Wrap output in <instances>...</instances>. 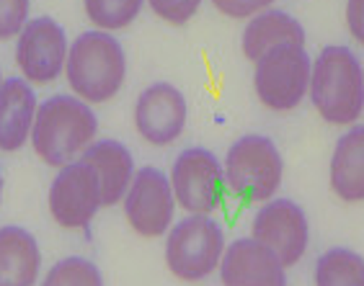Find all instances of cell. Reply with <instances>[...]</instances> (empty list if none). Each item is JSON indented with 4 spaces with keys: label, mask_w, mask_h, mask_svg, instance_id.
I'll list each match as a JSON object with an SVG mask.
<instances>
[{
    "label": "cell",
    "mask_w": 364,
    "mask_h": 286,
    "mask_svg": "<svg viewBox=\"0 0 364 286\" xmlns=\"http://www.w3.org/2000/svg\"><path fill=\"white\" fill-rule=\"evenodd\" d=\"M145 3L161 21L171 23V26L189 23L202 6V0H145Z\"/></svg>",
    "instance_id": "cell-23"
},
{
    "label": "cell",
    "mask_w": 364,
    "mask_h": 286,
    "mask_svg": "<svg viewBox=\"0 0 364 286\" xmlns=\"http://www.w3.org/2000/svg\"><path fill=\"white\" fill-rule=\"evenodd\" d=\"M65 77L73 96L88 106L106 104L122 91L127 80V55L122 42L109 31H83L68 49Z\"/></svg>",
    "instance_id": "cell-3"
},
{
    "label": "cell",
    "mask_w": 364,
    "mask_h": 286,
    "mask_svg": "<svg viewBox=\"0 0 364 286\" xmlns=\"http://www.w3.org/2000/svg\"><path fill=\"white\" fill-rule=\"evenodd\" d=\"M168 181L176 207H181L186 214H212L223 204V163L207 147H186L171 165Z\"/></svg>",
    "instance_id": "cell-7"
},
{
    "label": "cell",
    "mask_w": 364,
    "mask_h": 286,
    "mask_svg": "<svg viewBox=\"0 0 364 286\" xmlns=\"http://www.w3.org/2000/svg\"><path fill=\"white\" fill-rule=\"evenodd\" d=\"M189 121V104L173 83H153L134 101V126L147 145L166 147L176 142Z\"/></svg>",
    "instance_id": "cell-12"
},
{
    "label": "cell",
    "mask_w": 364,
    "mask_h": 286,
    "mask_svg": "<svg viewBox=\"0 0 364 286\" xmlns=\"http://www.w3.org/2000/svg\"><path fill=\"white\" fill-rule=\"evenodd\" d=\"M218 271L223 286H287V268L253 238H238L225 245Z\"/></svg>",
    "instance_id": "cell-13"
},
{
    "label": "cell",
    "mask_w": 364,
    "mask_h": 286,
    "mask_svg": "<svg viewBox=\"0 0 364 286\" xmlns=\"http://www.w3.org/2000/svg\"><path fill=\"white\" fill-rule=\"evenodd\" d=\"M251 238L269 248L284 268H292L310 245L308 214L292 199H269L253 216Z\"/></svg>",
    "instance_id": "cell-11"
},
{
    "label": "cell",
    "mask_w": 364,
    "mask_h": 286,
    "mask_svg": "<svg viewBox=\"0 0 364 286\" xmlns=\"http://www.w3.org/2000/svg\"><path fill=\"white\" fill-rule=\"evenodd\" d=\"M42 273V251L26 227H0V286H36Z\"/></svg>",
    "instance_id": "cell-17"
},
{
    "label": "cell",
    "mask_w": 364,
    "mask_h": 286,
    "mask_svg": "<svg viewBox=\"0 0 364 286\" xmlns=\"http://www.w3.org/2000/svg\"><path fill=\"white\" fill-rule=\"evenodd\" d=\"M223 224L210 214H186L166 232V265L176 279L204 281L220 268L225 253Z\"/></svg>",
    "instance_id": "cell-5"
},
{
    "label": "cell",
    "mask_w": 364,
    "mask_h": 286,
    "mask_svg": "<svg viewBox=\"0 0 364 286\" xmlns=\"http://www.w3.org/2000/svg\"><path fill=\"white\" fill-rule=\"evenodd\" d=\"M70 39L52 16L28 18L16 36V67L31 85H49L65 75Z\"/></svg>",
    "instance_id": "cell-9"
},
{
    "label": "cell",
    "mask_w": 364,
    "mask_h": 286,
    "mask_svg": "<svg viewBox=\"0 0 364 286\" xmlns=\"http://www.w3.org/2000/svg\"><path fill=\"white\" fill-rule=\"evenodd\" d=\"M316 286H364V258L351 248H331L316 263Z\"/></svg>",
    "instance_id": "cell-19"
},
{
    "label": "cell",
    "mask_w": 364,
    "mask_h": 286,
    "mask_svg": "<svg viewBox=\"0 0 364 286\" xmlns=\"http://www.w3.org/2000/svg\"><path fill=\"white\" fill-rule=\"evenodd\" d=\"M127 224L140 238H163L173 227L176 196L168 175L161 167L145 165L134 170V178L122 199Z\"/></svg>",
    "instance_id": "cell-8"
},
{
    "label": "cell",
    "mask_w": 364,
    "mask_h": 286,
    "mask_svg": "<svg viewBox=\"0 0 364 286\" xmlns=\"http://www.w3.org/2000/svg\"><path fill=\"white\" fill-rule=\"evenodd\" d=\"M80 160L93 167L101 189L104 207H117L124 199L134 178V158L119 140H93L91 147L80 155Z\"/></svg>",
    "instance_id": "cell-15"
},
{
    "label": "cell",
    "mask_w": 364,
    "mask_h": 286,
    "mask_svg": "<svg viewBox=\"0 0 364 286\" xmlns=\"http://www.w3.org/2000/svg\"><path fill=\"white\" fill-rule=\"evenodd\" d=\"M0 85H3V72H0Z\"/></svg>",
    "instance_id": "cell-27"
},
{
    "label": "cell",
    "mask_w": 364,
    "mask_h": 286,
    "mask_svg": "<svg viewBox=\"0 0 364 286\" xmlns=\"http://www.w3.org/2000/svg\"><path fill=\"white\" fill-rule=\"evenodd\" d=\"M42 286H104V276L93 260L68 255L44 273Z\"/></svg>",
    "instance_id": "cell-21"
},
{
    "label": "cell",
    "mask_w": 364,
    "mask_h": 286,
    "mask_svg": "<svg viewBox=\"0 0 364 286\" xmlns=\"http://www.w3.org/2000/svg\"><path fill=\"white\" fill-rule=\"evenodd\" d=\"M223 175L225 191L240 202H269L282 186L284 160L272 137L243 134L225 155Z\"/></svg>",
    "instance_id": "cell-4"
},
{
    "label": "cell",
    "mask_w": 364,
    "mask_h": 286,
    "mask_svg": "<svg viewBox=\"0 0 364 286\" xmlns=\"http://www.w3.org/2000/svg\"><path fill=\"white\" fill-rule=\"evenodd\" d=\"M98 132L93 109L77 96L57 93L36 106L28 145L36 158L49 167H63L77 160L91 147Z\"/></svg>",
    "instance_id": "cell-1"
},
{
    "label": "cell",
    "mask_w": 364,
    "mask_h": 286,
    "mask_svg": "<svg viewBox=\"0 0 364 286\" xmlns=\"http://www.w3.org/2000/svg\"><path fill=\"white\" fill-rule=\"evenodd\" d=\"M34 85L23 77H8L0 85V153H18L28 145L36 116Z\"/></svg>",
    "instance_id": "cell-14"
},
{
    "label": "cell",
    "mask_w": 364,
    "mask_h": 286,
    "mask_svg": "<svg viewBox=\"0 0 364 286\" xmlns=\"http://www.w3.org/2000/svg\"><path fill=\"white\" fill-rule=\"evenodd\" d=\"M346 26L349 34L364 47V0H346Z\"/></svg>",
    "instance_id": "cell-25"
},
{
    "label": "cell",
    "mask_w": 364,
    "mask_h": 286,
    "mask_svg": "<svg viewBox=\"0 0 364 286\" xmlns=\"http://www.w3.org/2000/svg\"><path fill=\"white\" fill-rule=\"evenodd\" d=\"M284 44L305 47V26L287 11H277V8H267L248 18L243 36H240V49H243L245 60H251V62H256L272 49L284 47Z\"/></svg>",
    "instance_id": "cell-16"
},
{
    "label": "cell",
    "mask_w": 364,
    "mask_h": 286,
    "mask_svg": "<svg viewBox=\"0 0 364 286\" xmlns=\"http://www.w3.org/2000/svg\"><path fill=\"white\" fill-rule=\"evenodd\" d=\"M331 189L343 202H364V124H351L331 155Z\"/></svg>",
    "instance_id": "cell-18"
},
{
    "label": "cell",
    "mask_w": 364,
    "mask_h": 286,
    "mask_svg": "<svg viewBox=\"0 0 364 286\" xmlns=\"http://www.w3.org/2000/svg\"><path fill=\"white\" fill-rule=\"evenodd\" d=\"M313 60L305 47L284 44L253 62L256 96L272 111H292L308 96Z\"/></svg>",
    "instance_id": "cell-6"
},
{
    "label": "cell",
    "mask_w": 364,
    "mask_h": 286,
    "mask_svg": "<svg viewBox=\"0 0 364 286\" xmlns=\"http://www.w3.org/2000/svg\"><path fill=\"white\" fill-rule=\"evenodd\" d=\"M308 96L333 126H351L364 111V67L343 44H328L313 60Z\"/></svg>",
    "instance_id": "cell-2"
},
{
    "label": "cell",
    "mask_w": 364,
    "mask_h": 286,
    "mask_svg": "<svg viewBox=\"0 0 364 286\" xmlns=\"http://www.w3.org/2000/svg\"><path fill=\"white\" fill-rule=\"evenodd\" d=\"M28 13H31V0H0V42L21 34Z\"/></svg>",
    "instance_id": "cell-22"
},
{
    "label": "cell",
    "mask_w": 364,
    "mask_h": 286,
    "mask_svg": "<svg viewBox=\"0 0 364 286\" xmlns=\"http://www.w3.org/2000/svg\"><path fill=\"white\" fill-rule=\"evenodd\" d=\"M0 199H3V173H0Z\"/></svg>",
    "instance_id": "cell-26"
},
{
    "label": "cell",
    "mask_w": 364,
    "mask_h": 286,
    "mask_svg": "<svg viewBox=\"0 0 364 286\" xmlns=\"http://www.w3.org/2000/svg\"><path fill=\"white\" fill-rule=\"evenodd\" d=\"M47 207L63 230H85L104 207L93 167L80 158L57 167L47 191Z\"/></svg>",
    "instance_id": "cell-10"
},
{
    "label": "cell",
    "mask_w": 364,
    "mask_h": 286,
    "mask_svg": "<svg viewBox=\"0 0 364 286\" xmlns=\"http://www.w3.org/2000/svg\"><path fill=\"white\" fill-rule=\"evenodd\" d=\"M272 3L274 0H212V6L218 8L220 13L228 18H238V21L253 18L256 13L272 8Z\"/></svg>",
    "instance_id": "cell-24"
},
{
    "label": "cell",
    "mask_w": 364,
    "mask_h": 286,
    "mask_svg": "<svg viewBox=\"0 0 364 286\" xmlns=\"http://www.w3.org/2000/svg\"><path fill=\"white\" fill-rule=\"evenodd\" d=\"M145 0H83L85 16L98 31H122L132 26L140 16Z\"/></svg>",
    "instance_id": "cell-20"
}]
</instances>
